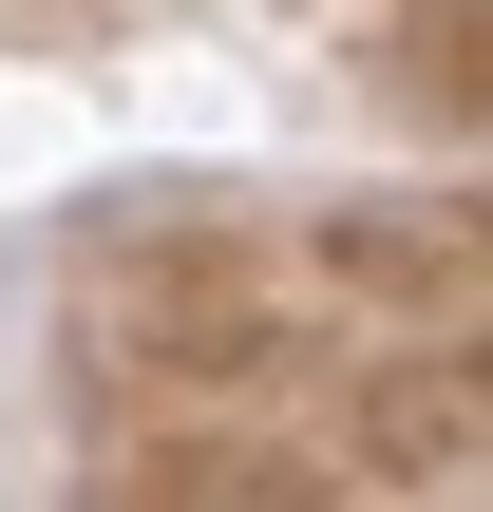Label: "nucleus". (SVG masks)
<instances>
[]
</instances>
